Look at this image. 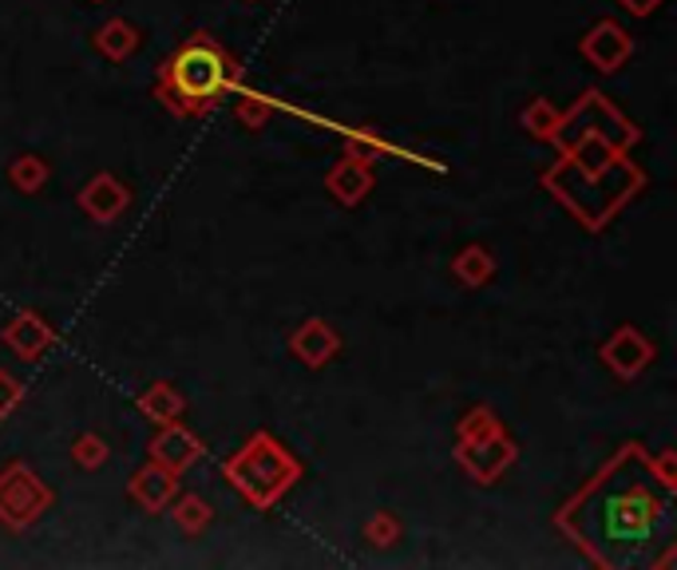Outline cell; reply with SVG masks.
Listing matches in <instances>:
<instances>
[{
    "label": "cell",
    "instance_id": "cell-2",
    "mask_svg": "<svg viewBox=\"0 0 677 570\" xmlns=\"http://www.w3.org/2000/svg\"><path fill=\"white\" fill-rule=\"evenodd\" d=\"M662 519V507L654 492L642 484H626L622 492L598 499V539L611 547H642L649 542L654 527Z\"/></svg>",
    "mask_w": 677,
    "mask_h": 570
},
{
    "label": "cell",
    "instance_id": "cell-1",
    "mask_svg": "<svg viewBox=\"0 0 677 570\" xmlns=\"http://www.w3.org/2000/svg\"><path fill=\"white\" fill-rule=\"evenodd\" d=\"M222 87H226V56L202 36L183 44L175 52V60L167 64V92L187 112L207 107Z\"/></svg>",
    "mask_w": 677,
    "mask_h": 570
}]
</instances>
